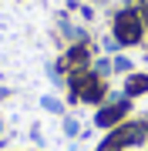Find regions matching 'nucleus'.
Segmentation results:
<instances>
[{
    "instance_id": "obj_2",
    "label": "nucleus",
    "mask_w": 148,
    "mask_h": 151,
    "mask_svg": "<svg viewBox=\"0 0 148 151\" xmlns=\"http://www.w3.org/2000/svg\"><path fill=\"white\" fill-rule=\"evenodd\" d=\"M118 44H142V37H145V24H142V17H138V10L135 7H128V10H118V17H115V34H111Z\"/></svg>"
},
{
    "instance_id": "obj_7",
    "label": "nucleus",
    "mask_w": 148,
    "mask_h": 151,
    "mask_svg": "<svg viewBox=\"0 0 148 151\" xmlns=\"http://www.w3.org/2000/svg\"><path fill=\"white\" fill-rule=\"evenodd\" d=\"M44 108H47V111H61V104L54 101V97H44Z\"/></svg>"
},
{
    "instance_id": "obj_9",
    "label": "nucleus",
    "mask_w": 148,
    "mask_h": 151,
    "mask_svg": "<svg viewBox=\"0 0 148 151\" xmlns=\"http://www.w3.org/2000/svg\"><path fill=\"white\" fill-rule=\"evenodd\" d=\"M138 4H142V0H138Z\"/></svg>"
},
{
    "instance_id": "obj_6",
    "label": "nucleus",
    "mask_w": 148,
    "mask_h": 151,
    "mask_svg": "<svg viewBox=\"0 0 148 151\" xmlns=\"http://www.w3.org/2000/svg\"><path fill=\"white\" fill-rule=\"evenodd\" d=\"M108 70H111V64H108V60H98V64H94V74H98V77H104Z\"/></svg>"
},
{
    "instance_id": "obj_4",
    "label": "nucleus",
    "mask_w": 148,
    "mask_h": 151,
    "mask_svg": "<svg viewBox=\"0 0 148 151\" xmlns=\"http://www.w3.org/2000/svg\"><path fill=\"white\" fill-rule=\"evenodd\" d=\"M128 108H131V104H128V101H115V104H104V108L98 111V118H94V121H98L101 128H115L118 121H125Z\"/></svg>"
},
{
    "instance_id": "obj_8",
    "label": "nucleus",
    "mask_w": 148,
    "mask_h": 151,
    "mask_svg": "<svg viewBox=\"0 0 148 151\" xmlns=\"http://www.w3.org/2000/svg\"><path fill=\"white\" fill-rule=\"evenodd\" d=\"M138 17H142V24H148V7H142V10H138Z\"/></svg>"
},
{
    "instance_id": "obj_1",
    "label": "nucleus",
    "mask_w": 148,
    "mask_h": 151,
    "mask_svg": "<svg viewBox=\"0 0 148 151\" xmlns=\"http://www.w3.org/2000/svg\"><path fill=\"white\" fill-rule=\"evenodd\" d=\"M67 87H71V101H88V104H98L104 97V91H108V84H104L91 67L67 74Z\"/></svg>"
},
{
    "instance_id": "obj_5",
    "label": "nucleus",
    "mask_w": 148,
    "mask_h": 151,
    "mask_svg": "<svg viewBox=\"0 0 148 151\" xmlns=\"http://www.w3.org/2000/svg\"><path fill=\"white\" fill-rule=\"evenodd\" d=\"M148 91V74H131L125 81V94L128 97H138V94H145Z\"/></svg>"
},
{
    "instance_id": "obj_3",
    "label": "nucleus",
    "mask_w": 148,
    "mask_h": 151,
    "mask_svg": "<svg viewBox=\"0 0 148 151\" xmlns=\"http://www.w3.org/2000/svg\"><path fill=\"white\" fill-rule=\"evenodd\" d=\"M88 67H91V50H88V44H71L67 54L61 57V64H57V70H64V74L88 70Z\"/></svg>"
}]
</instances>
